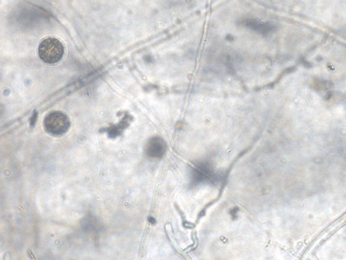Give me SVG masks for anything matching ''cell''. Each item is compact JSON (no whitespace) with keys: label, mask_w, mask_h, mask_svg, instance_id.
I'll list each match as a JSON object with an SVG mask.
<instances>
[{"label":"cell","mask_w":346,"mask_h":260,"mask_svg":"<svg viewBox=\"0 0 346 260\" xmlns=\"http://www.w3.org/2000/svg\"><path fill=\"white\" fill-rule=\"evenodd\" d=\"M64 54L63 44L55 37H48L41 42L38 48L39 58L46 63L56 64Z\"/></svg>","instance_id":"6da1fadb"},{"label":"cell","mask_w":346,"mask_h":260,"mask_svg":"<svg viewBox=\"0 0 346 260\" xmlns=\"http://www.w3.org/2000/svg\"><path fill=\"white\" fill-rule=\"evenodd\" d=\"M70 126L69 117L61 111L51 112L44 120V127L46 131L55 136H60L67 132Z\"/></svg>","instance_id":"7a4b0ae2"},{"label":"cell","mask_w":346,"mask_h":260,"mask_svg":"<svg viewBox=\"0 0 346 260\" xmlns=\"http://www.w3.org/2000/svg\"><path fill=\"white\" fill-rule=\"evenodd\" d=\"M165 142L158 137L151 138L146 145V153L151 158L162 157L165 154Z\"/></svg>","instance_id":"3957f363"},{"label":"cell","mask_w":346,"mask_h":260,"mask_svg":"<svg viewBox=\"0 0 346 260\" xmlns=\"http://www.w3.org/2000/svg\"><path fill=\"white\" fill-rule=\"evenodd\" d=\"M244 23H245L246 26L251 28L253 31H256L257 33H263V34L269 33L272 28V26L269 23L256 20V19H248V20H246Z\"/></svg>","instance_id":"277c9868"},{"label":"cell","mask_w":346,"mask_h":260,"mask_svg":"<svg viewBox=\"0 0 346 260\" xmlns=\"http://www.w3.org/2000/svg\"><path fill=\"white\" fill-rule=\"evenodd\" d=\"M212 172L209 166L207 165H200L195 169L194 173V179L197 182H203L211 177Z\"/></svg>","instance_id":"5b68a950"}]
</instances>
